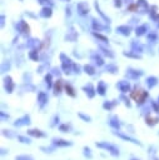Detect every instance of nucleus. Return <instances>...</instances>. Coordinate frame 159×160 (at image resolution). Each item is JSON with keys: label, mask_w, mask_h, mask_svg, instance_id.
Returning a JSON list of instances; mask_svg holds the SVG:
<instances>
[{"label": "nucleus", "mask_w": 159, "mask_h": 160, "mask_svg": "<svg viewBox=\"0 0 159 160\" xmlns=\"http://www.w3.org/2000/svg\"><path fill=\"white\" fill-rule=\"evenodd\" d=\"M157 121H159V119H152V118H147V123H148L149 125H154L157 123Z\"/></svg>", "instance_id": "aec40b11"}, {"label": "nucleus", "mask_w": 159, "mask_h": 160, "mask_svg": "<svg viewBox=\"0 0 159 160\" xmlns=\"http://www.w3.org/2000/svg\"><path fill=\"white\" fill-rule=\"evenodd\" d=\"M34 51H35V50H33L32 53H30V58H32V59H34V60H38V55H36Z\"/></svg>", "instance_id": "a878e982"}, {"label": "nucleus", "mask_w": 159, "mask_h": 160, "mask_svg": "<svg viewBox=\"0 0 159 160\" xmlns=\"http://www.w3.org/2000/svg\"><path fill=\"white\" fill-rule=\"evenodd\" d=\"M54 90H55V94H59L60 91H62V81H56L55 84V86H54Z\"/></svg>", "instance_id": "dca6fc26"}, {"label": "nucleus", "mask_w": 159, "mask_h": 160, "mask_svg": "<svg viewBox=\"0 0 159 160\" xmlns=\"http://www.w3.org/2000/svg\"><path fill=\"white\" fill-rule=\"evenodd\" d=\"M54 144L55 145H58V146H68V145H70L71 143L69 142H65V140H54Z\"/></svg>", "instance_id": "1a4fd4ad"}, {"label": "nucleus", "mask_w": 159, "mask_h": 160, "mask_svg": "<svg viewBox=\"0 0 159 160\" xmlns=\"http://www.w3.org/2000/svg\"><path fill=\"white\" fill-rule=\"evenodd\" d=\"M147 84H148L149 88H153V86L157 84V78H154V77L148 78V79H147Z\"/></svg>", "instance_id": "9b49d317"}, {"label": "nucleus", "mask_w": 159, "mask_h": 160, "mask_svg": "<svg viewBox=\"0 0 159 160\" xmlns=\"http://www.w3.org/2000/svg\"><path fill=\"white\" fill-rule=\"evenodd\" d=\"M110 125H112V126H114V128H119V123H117L115 120H112L110 121Z\"/></svg>", "instance_id": "cd10ccee"}, {"label": "nucleus", "mask_w": 159, "mask_h": 160, "mask_svg": "<svg viewBox=\"0 0 159 160\" xmlns=\"http://www.w3.org/2000/svg\"><path fill=\"white\" fill-rule=\"evenodd\" d=\"M145 29H147V26L145 25H143V26H140V28H137V35H143V34L145 33Z\"/></svg>", "instance_id": "a211bd4d"}, {"label": "nucleus", "mask_w": 159, "mask_h": 160, "mask_svg": "<svg viewBox=\"0 0 159 160\" xmlns=\"http://www.w3.org/2000/svg\"><path fill=\"white\" fill-rule=\"evenodd\" d=\"M97 146H99V148H104V149L109 150L113 155H118V154H119L118 149H117L115 146H113V145H109V144H97Z\"/></svg>", "instance_id": "f257e3e1"}, {"label": "nucleus", "mask_w": 159, "mask_h": 160, "mask_svg": "<svg viewBox=\"0 0 159 160\" xmlns=\"http://www.w3.org/2000/svg\"><path fill=\"white\" fill-rule=\"evenodd\" d=\"M153 108L156 109L157 113H159V105H158V104H156V103H154V104H153Z\"/></svg>", "instance_id": "2f4dec72"}, {"label": "nucleus", "mask_w": 159, "mask_h": 160, "mask_svg": "<svg viewBox=\"0 0 159 160\" xmlns=\"http://www.w3.org/2000/svg\"><path fill=\"white\" fill-rule=\"evenodd\" d=\"M29 123H30V121H29V116H24V118H21V119L16 120L15 125H16V126H20V125H25V124H29Z\"/></svg>", "instance_id": "20e7f679"}, {"label": "nucleus", "mask_w": 159, "mask_h": 160, "mask_svg": "<svg viewBox=\"0 0 159 160\" xmlns=\"http://www.w3.org/2000/svg\"><path fill=\"white\" fill-rule=\"evenodd\" d=\"M45 80H47V84H48V86L50 88L51 86V75L49 74V75H47V77H45Z\"/></svg>", "instance_id": "5701e85b"}, {"label": "nucleus", "mask_w": 159, "mask_h": 160, "mask_svg": "<svg viewBox=\"0 0 159 160\" xmlns=\"http://www.w3.org/2000/svg\"><path fill=\"white\" fill-rule=\"evenodd\" d=\"M78 11H79V13H80L82 15H85V14L89 11L88 4H86V3H80V4L78 5Z\"/></svg>", "instance_id": "f03ea898"}, {"label": "nucleus", "mask_w": 159, "mask_h": 160, "mask_svg": "<svg viewBox=\"0 0 159 160\" xmlns=\"http://www.w3.org/2000/svg\"><path fill=\"white\" fill-rule=\"evenodd\" d=\"M84 70H85V73L89 74V75H93L94 74V68L90 66V65H85L84 66Z\"/></svg>", "instance_id": "f3484780"}, {"label": "nucleus", "mask_w": 159, "mask_h": 160, "mask_svg": "<svg viewBox=\"0 0 159 160\" xmlns=\"http://www.w3.org/2000/svg\"><path fill=\"white\" fill-rule=\"evenodd\" d=\"M84 151H85V155H88V157H90V153H89V149H88V148H85V149H84Z\"/></svg>", "instance_id": "473e14b6"}, {"label": "nucleus", "mask_w": 159, "mask_h": 160, "mask_svg": "<svg viewBox=\"0 0 159 160\" xmlns=\"http://www.w3.org/2000/svg\"><path fill=\"white\" fill-rule=\"evenodd\" d=\"M39 101H40V105H44L45 103L48 101V96L44 93H40L39 94Z\"/></svg>", "instance_id": "ddd939ff"}, {"label": "nucleus", "mask_w": 159, "mask_h": 160, "mask_svg": "<svg viewBox=\"0 0 159 160\" xmlns=\"http://www.w3.org/2000/svg\"><path fill=\"white\" fill-rule=\"evenodd\" d=\"M84 90L86 91V94H89V98H93V96H94V93H93V86H92V84H89L88 86H85V88H84Z\"/></svg>", "instance_id": "4468645a"}, {"label": "nucleus", "mask_w": 159, "mask_h": 160, "mask_svg": "<svg viewBox=\"0 0 159 160\" xmlns=\"http://www.w3.org/2000/svg\"><path fill=\"white\" fill-rule=\"evenodd\" d=\"M93 59L95 60V63L98 64V65H103V59H101L100 56H97V55H94V56H93Z\"/></svg>", "instance_id": "6ab92c4d"}, {"label": "nucleus", "mask_w": 159, "mask_h": 160, "mask_svg": "<svg viewBox=\"0 0 159 160\" xmlns=\"http://www.w3.org/2000/svg\"><path fill=\"white\" fill-rule=\"evenodd\" d=\"M156 160H159V159H157V158H156Z\"/></svg>", "instance_id": "f704fd0d"}, {"label": "nucleus", "mask_w": 159, "mask_h": 160, "mask_svg": "<svg viewBox=\"0 0 159 160\" xmlns=\"http://www.w3.org/2000/svg\"><path fill=\"white\" fill-rule=\"evenodd\" d=\"M117 30H118L119 33H122L123 35H129V33H130V29L128 28V26H119Z\"/></svg>", "instance_id": "6e6552de"}, {"label": "nucleus", "mask_w": 159, "mask_h": 160, "mask_svg": "<svg viewBox=\"0 0 159 160\" xmlns=\"http://www.w3.org/2000/svg\"><path fill=\"white\" fill-rule=\"evenodd\" d=\"M28 134L29 135H33V136H38V138H41V136H44V133H41L40 130H29Z\"/></svg>", "instance_id": "9d476101"}, {"label": "nucleus", "mask_w": 159, "mask_h": 160, "mask_svg": "<svg viewBox=\"0 0 159 160\" xmlns=\"http://www.w3.org/2000/svg\"><path fill=\"white\" fill-rule=\"evenodd\" d=\"M19 140H21L23 143H30V140H29V139H26V138H23V136H19Z\"/></svg>", "instance_id": "c756f323"}, {"label": "nucleus", "mask_w": 159, "mask_h": 160, "mask_svg": "<svg viewBox=\"0 0 159 160\" xmlns=\"http://www.w3.org/2000/svg\"><path fill=\"white\" fill-rule=\"evenodd\" d=\"M98 93H99L100 95H104L105 94V85H104V83H99L98 84Z\"/></svg>", "instance_id": "f8f14e48"}, {"label": "nucleus", "mask_w": 159, "mask_h": 160, "mask_svg": "<svg viewBox=\"0 0 159 160\" xmlns=\"http://www.w3.org/2000/svg\"><path fill=\"white\" fill-rule=\"evenodd\" d=\"M65 90H66V94H69L70 96H75V93H74V89L71 88L70 85H65Z\"/></svg>", "instance_id": "2eb2a0df"}, {"label": "nucleus", "mask_w": 159, "mask_h": 160, "mask_svg": "<svg viewBox=\"0 0 159 160\" xmlns=\"http://www.w3.org/2000/svg\"><path fill=\"white\" fill-rule=\"evenodd\" d=\"M93 26H94V29H99V30H101V29H103V26H101V25H99V24H97L95 21L93 23Z\"/></svg>", "instance_id": "bb28decb"}, {"label": "nucleus", "mask_w": 159, "mask_h": 160, "mask_svg": "<svg viewBox=\"0 0 159 160\" xmlns=\"http://www.w3.org/2000/svg\"><path fill=\"white\" fill-rule=\"evenodd\" d=\"M40 15H41L43 18H49V16H51V9H50V8H44V9L41 10Z\"/></svg>", "instance_id": "423d86ee"}, {"label": "nucleus", "mask_w": 159, "mask_h": 160, "mask_svg": "<svg viewBox=\"0 0 159 160\" xmlns=\"http://www.w3.org/2000/svg\"><path fill=\"white\" fill-rule=\"evenodd\" d=\"M115 4H117L118 6H120V0H117V3H115Z\"/></svg>", "instance_id": "72a5a7b5"}, {"label": "nucleus", "mask_w": 159, "mask_h": 160, "mask_svg": "<svg viewBox=\"0 0 159 160\" xmlns=\"http://www.w3.org/2000/svg\"><path fill=\"white\" fill-rule=\"evenodd\" d=\"M79 116L83 118V119L86 120V121H89V120H90V118H89V116H85V115H83V114H79Z\"/></svg>", "instance_id": "7c9ffc66"}, {"label": "nucleus", "mask_w": 159, "mask_h": 160, "mask_svg": "<svg viewBox=\"0 0 159 160\" xmlns=\"http://www.w3.org/2000/svg\"><path fill=\"white\" fill-rule=\"evenodd\" d=\"M114 105H115V103H105L104 108L108 109V110H110V109H113V106H114Z\"/></svg>", "instance_id": "4be33fe9"}, {"label": "nucleus", "mask_w": 159, "mask_h": 160, "mask_svg": "<svg viewBox=\"0 0 159 160\" xmlns=\"http://www.w3.org/2000/svg\"><path fill=\"white\" fill-rule=\"evenodd\" d=\"M16 160H32L30 157H18Z\"/></svg>", "instance_id": "c85d7f7f"}, {"label": "nucleus", "mask_w": 159, "mask_h": 160, "mask_svg": "<svg viewBox=\"0 0 159 160\" xmlns=\"http://www.w3.org/2000/svg\"><path fill=\"white\" fill-rule=\"evenodd\" d=\"M19 29H21V31L23 33H29V26L26 25V23L24 20H21L20 23H19Z\"/></svg>", "instance_id": "0eeeda50"}, {"label": "nucleus", "mask_w": 159, "mask_h": 160, "mask_svg": "<svg viewBox=\"0 0 159 160\" xmlns=\"http://www.w3.org/2000/svg\"><path fill=\"white\" fill-rule=\"evenodd\" d=\"M133 160H134V159H133Z\"/></svg>", "instance_id": "c9c22d12"}, {"label": "nucleus", "mask_w": 159, "mask_h": 160, "mask_svg": "<svg viewBox=\"0 0 159 160\" xmlns=\"http://www.w3.org/2000/svg\"><path fill=\"white\" fill-rule=\"evenodd\" d=\"M94 35H95L98 39H100V40H103L104 43H108V39L105 36H103V35H100V34H98V33H94Z\"/></svg>", "instance_id": "412c9836"}, {"label": "nucleus", "mask_w": 159, "mask_h": 160, "mask_svg": "<svg viewBox=\"0 0 159 160\" xmlns=\"http://www.w3.org/2000/svg\"><path fill=\"white\" fill-rule=\"evenodd\" d=\"M5 86H6V90H8V93H11L13 91V88H14V85H13V83H11V78H9L8 77L6 79H5Z\"/></svg>", "instance_id": "39448f33"}, {"label": "nucleus", "mask_w": 159, "mask_h": 160, "mask_svg": "<svg viewBox=\"0 0 159 160\" xmlns=\"http://www.w3.org/2000/svg\"><path fill=\"white\" fill-rule=\"evenodd\" d=\"M118 86H119V89L123 91V93H127L128 90H129V84H128L127 81H120L118 84Z\"/></svg>", "instance_id": "7ed1b4c3"}, {"label": "nucleus", "mask_w": 159, "mask_h": 160, "mask_svg": "<svg viewBox=\"0 0 159 160\" xmlns=\"http://www.w3.org/2000/svg\"><path fill=\"white\" fill-rule=\"evenodd\" d=\"M60 130L62 131H64V133H66L68 130H69V126H68V125H60Z\"/></svg>", "instance_id": "393cba45"}, {"label": "nucleus", "mask_w": 159, "mask_h": 160, "mask_svg": "<svg viewBox=\"0 0 159 160\" xmlns=\"http://www.w3.org/2000/svg\"><path fill=\"white\" fill-rule=\"evenodd\" d=\"M137 6H143V8H147V3L144 1V0H138Z\"/></svg>", "instance_id": "b1692460"}]
</instances>
